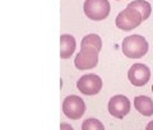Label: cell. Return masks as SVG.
Here are the masks:
<instances>
[{
  "mask_svg": "<svg viewBox=\"0 0 153 130\" xmlns=\"http://www.w3.org/2000/svg\"><path fill=\"white\" fill-rule=\"evenodd\" d=\"M121 50L129 59H140L148 52V42L140 35H131L124 38Z\"/></svg>",
  "mask_w": 153,
  "mask_h": 130,
  "instance_id": "cell-1",
  "label": "cell"
},
{
  "mask_svg": "<svg viewBox=\"0 0 153 130\" xmlns=\"http://www.w3.org/2000/svg\"><path fill=\"white\" fill-rule=\"evenodd\" d=\"M142 22H143V16L140 14V12L137 10L135 8H129V7H126L123 12L119 13L116 19H115L116 27L123 31H131L138 26H140Z\"/></svg>",
  "mask_w": 153,
  "mask_h": 130,
  "instance_id": "cell-2",
  "label": "cell"
},
{
  "mask_svg": "<svg viewBox=\"0 0 153 130\" xmlns=\"http://www.w3.org/2000/svg\"><path fill=\"white\" fill-rule=\"evenodd\" d=\"M83 10L92 21H102L110 14V3L107 0H85Z\"/></svg>",
  "mask_w": 153,
  "mask_h": 130,
  "instance_id": "cell-3",
  "label": "cell"
},
{
  "mask_svg": "<svg viewBox=\"0 0 153 130\" xmlns=\"http://www.w3.org/2000/svg\"><path fill=\"white\" fill-rule=\"evenodd\" d=\"M63 112L66 117L71 120H78L85 112V103L79 96H68L63 102Z\"/></svg>",
  "mask_w": 153,
  "mask_h": 130,
  "instance_id": "cell-4",
  "label": "cell"
},
{
  "mask_svg": "<svg viewBox=\"0 0 153 130\" xmlns=\"http://www.w3.org/2000/svg\"><path fill=\"white\" fill-rule=\"evenodd\" d=\"M98 52L93 47H83L80 52L75 56L74 64L75 68L79 70H89L97 66L98 64Z\"/></svg>",
  "mask_w": 153,
  "mask_h": 130,
  "instance_id": "cell-5",
  "label": "cell"
},
{
  "mask_svg": "<svg viewBox=\"0 0 153 130\" xmlns=\"http://www.w3.org/2000/svg\"><path fill=\"white\" fill-rule=\"evenodd\" d=\"M102 79L96 74H85L76 82V87L83 94L94 96L102 89Z\"/></svg>",
  "mask_w": 153,
  "mask_h": 130,
  "instance_id": "cell-6",
  "label": "cell"
},
{
  "mask_svg": "<svg viewBox=\"0 0 153 130\" xmlns=\"http://www.w3.org/2000/svg\"><path fill=\"white\" fill-rule=\"evenodd\" d=\"M108 112L116 119H124L130 112V101L124 94L114 96L108 101Z\"/></svg>",
  "mask_w": 153,
  "mask_h": 130,
  "instance_id": "cell-7",
  "label": "cell"
},
{
  "mask_svg": "<svg viewBox=\"0 0 153 130\" xmlns=\"http://www.w3.org/2000/svg\"><path fill=\"white\" fill-rule=\"evenodd\" d=\"M128 79L133 85L143 87L151 79V70L144 64H133L128 70Z\"/></svg>",
  "mask_w": 153,
  "mask_h": 130,
  "instance_id": "cell-8",
  "label": "cell"
},
{
  "mask_svg": "<svg viewBox=\"0 0 153 130\" xmlns=\"http://www.w3.org/2000/svg\"><path fill=\"white\" fill-rule=\"evenodd\" d=\"M76 47V41L71 35H61L60 36V57L61 59H69L73 55Z\"/></svg>",
  "mask_w": 153,
  "mask_h": 130,
  "instance_id": "cell-9",
  "label": "cell"
},
{
  "mask_svg": "<svg viewBox=\"0 0 153 130\" xmlns=\"http://www.w3.org/2000/svg\"><path fill=\"white\" fill-rule=\"evenodd\" d=\"M134 107L143 116H152L153 115V101L147 96H137L134 98Z\"/></svg>",
  "mask_w": 153,
  "mask_h": 130,
  "instance_id": "cell-10",
  "label": "cell"
},
{
  "mask_svg": "<svg viewBox=\"0 0 153 130\" xmlns=\"http://www.w3.org/2000/svg\"><path fill=\"white\" fill-rule=\"evenodd\" d=\"M83 47H93L97 51H101L102 49V41L98 35H94V33H91L82 38V42H80V49Z\"/></svg>",
  "mask_w": 153,
  "mask_h": 130,
  "instance_id": "cell-11",
  "label": "cell"
},
{
  "mask_svg": "<svg viewBox=\"0 0 153 130\" xmlns=\"http://www.w3.org/2000/svg\"><path fill=\"white\" fill-rule=\"evenodd\" d=\"M129 8H135L137 10H139L140 14L143 16V21L149 18L151 13H152V7L148 1H144V0H134V1L128 4Z\"/></svg>",
  "mask_w": 153,
  "mask_h": 130,
  "instance_id": "cell-12",
  "label": "cell"
},
{
  "mask_svg": "<svg viewBox=\"0 0 153 130\" xmlns=\"http://www.w3.org/2000/svg\"><path fill=\"white\" fill-rule=\"evenodd\" d=\"M82 130H105V126L97 119H87L82 124Z\"/></svg>",
  "mask_w": 153,
  "mask_h": 130,
  "instance_id": "cell-13",
  "label": "cell"
},
{
  "mask_svg": "<svg viewBox=\"0 0 153 130\" xmlns=\"http://www.w3.org/2000/svg\"><path fill=\"white\" fill-rule=\"evenodd\" d=\"M60 130H74L73 128L70 126L69 124H65V123H61L60 124Z\"/></svg>",
  "mask_w": 153,
  "mask_h": 130,
  "instance_id": "cell-14",
  "label": "cell"
},
{
  "mask_svg": "<svg viewBox=\"0 0 153 130\" xmlns=\"http://www.w3.org/2000/svg\"><path fill=\"white\" fill-rule=\"evenodd\" d=\"M146 130H153V121H149V123H148Z\"/></svg>",
  "mask_w": 153,
  "mask_h": 130,
  "instance_id": "cell-15",
  "label": "cell"
},
{
  "mask_svg": "<svg viewBox=\"0 0 153 130\" xmlns=\"http://www.w3.org/2000/svg\"><path fill=\"white\" fill-rule=\"evenodd\" d=\"M152 92H153V85H152Z\"/></svg>",
  "mask_w": 153,
  "mask_h": 130,
  "instance_id": "cell-16",
  "label": "cell"
}]
</instances>
